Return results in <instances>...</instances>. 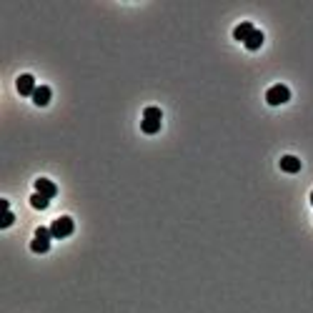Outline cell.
I'll return each instance as SVG.
<instances>
[{"label": "cell", "mask_w": 313, "mask_h": 313, "mask_svg": "<svg viewBox=\"0 0 313 313\" xmlns=\"http://www.w3.org/2000/svg\"><path fill=\"white\" fill-rule=\"evenodd\" d=\"M161 121H163V113L161 108H155V105H148L143 110V121H140V131L145 135H155L161 131Z\"/></svg>", "instance_id": "cell-1"}, {"label": "cell", "mask_w": 313, "mask_h": 313, "mask_svg": "<svg viewBox=\"0 0 313 313\" xmlns=\"http://www.w3.org/2000/svg\"><path fill=\"white\" fill-rule=\"evenodd\" d=\"M73 230H75V223H73L70 216H60V218H55L50 223V233H53L55 241H63V238L73 236Z\"/></svg>", "instance_id": "cell-2"}, {"label": "cell", "mask_w": 313, "mask_h": 313, "mask_svg": "<svg viewBox=\"0 0 313 313\" xmlns=\"http://www.w3.org/2000/svg\"><path fill=\"white\" fill-rule=\"evenodd\" d=\"M288 100H291V90H288V86H283V83L270 86L268 93H266V103H268V105H283V103H288Z\"/></svg>", "instance_id": "cell-3"}, {"label": "cell", "mask_w": 313, "mask_h": 313, "mask_svg": "<svg viewBox=\"0 0 313 313\" xmlns=\"http://www.w3.org/2000/svg\"><path fill=\"white\" fill-rule=\"evenodd\" d=\"M15 88H18V93L23 95V98H33V93H35V78L30 75V73H23L20 78H18V83H15Z\"/></svg>", "instance_id": "cell-4"}, {"label": "cell", "mask_w": 313, "mask_h": 313, "mask_svg": "<svg viewBox=\"0 0 313 313\" xmlns=\"http://www.w3.org/2000/svg\"><path fill=\"white\" fill-rule=\"evenodd\" d=\"M35 193H41V195H45V198H55V195H58V185L53 183V180H48V178H38L35 183Z\"/></svg>", "instance_id": "cell-5"}, {"label": "cell", "mask_w": 313, "mask_h": 313, "mask_svg": "<svg viewBox=\"0 0 313 313\" xmlns=\"http://www.w3.org/2000/svg\"><path fill=\"white\" fill-rule=\"evenodd\" d=\"M50 98H53V90H50L48 86H38L35 93H33V103H35L38 108H45V105L50 103Z\"/></svg>", "instance_id": "cell-6"}, {"label": "cell", "mask_w": 313, "mask_h": 313, "mask_svg": "<svg viewBox=\"0 0 313 313\" xmlns=\"http://www.w3.org/2000/svg\"><path fill=\"white\" fill-rule=\"evenodd\" d=\"M256 28H253V23H248V20H243L241 25H236V28H233V38H236V41L238 43H246V38L253 33Z\"/></svg>", "instance_id": "cell-7"}, {"label": "cell", "mask_w": 313, "mask_h": 313, "mask_svg": "<svg viewBox=\"0 0 313 313\" xmlns=\"http://www.w3.org/2000/svg\"><path fill=\"white\" fill-rule=\"evenodd\" d=\"M263 41H266L263 30H258V28H256V30L246 38V43H243V45H246V50H258V48L263 45Z\"/></svg>", "instance_id": "cell-8"}, {"label": "cell", "mask_w": 313, "mask_h": 313, "mask_svg": "<svg viewBox=\"0 0 313 313\" xmlns=\"http://www.w3.org/2000/svg\"><path fill=\"white\" fill-rule=\"evenodd\" d=\"M281 171H286V173H298V171H301V161L296 158V155H283V158H281Z\"/></svg>", "instance_id": "cell-9"}, {"label": "cell", "mask_w": 313, "mask_h": 313, "mask_svg": "<svg viewBox=\"0 0 313 313\" xmlns=\"http://www.w3.org/2000/svg\"><path fill=\"white\" fill-rule=\"evenodd\" d=\"M30 206H33L35 211H45V208L50 206V198H45V195H41V193H33V195H30Z\"/></svg>", "instance_id": "cell-10"}, {"label": "cell", "mask_w": 313, "mask_h": 313, "mask_svg": "<svg viewBox=\"0 0 313 313\" xmlns=\"http://www.w3.org/2000/svg\"><path fill=\"white\" fill-rule=\"evenodd\" d=\"M30 251H33V253H48V251H50V241L33 238V243H30Z\"/></svg>", "instance_id": "cell-11"}, {"label": "cell", "mask_w": 313, "mask_h": 313, "mask_svg": "<svg viewBox=\"0 0 313 313\" xmlns=\"http://www.w3.org/2000/svg\"><path fill=\"white\" fill-rule=\"evenodd\" d=\"M35 238L50 241V238H53V233H50V228H45V225H38V228H35Z\"/></svg>", "instance_id": "cell-12"}, {"label": "cell", "mask_w": 313, "mask_h": 313, "mask_svg": "<svg viewBox=\"0 0 313 313\" xmlns=\"http://www.w3.org/2000/svg\"><path fill=\"white\" fill-rule=\"evenodd\" d=\"M13 221H15V216H13L10 211H3V221H0V228H10Z\"/></svg>", "instance_id": "cell-13"}, {"label": "cell", "mask_w": 313, "mask_h": 313, "mask_svg": "<svg viewBox=\"0 0 313 313\" xmlns=\"http://www.w3.org/2000/svg\"><path fill=\"white\" fill-rule=\"evenodd\" d=\"M0 208H3V211H10V203L3 198V201H0Z\"/></svg>", "instance_id": "cell-14"}, {"label": "cell", "mask_w": 313, "mask_h": 313, "mask_svg": "<svg viewBox=\"0 0 313 313\" xmlns=\"http://www.w3.org/2000/svg\"><path fill=\"white\" fill-rule=\"evenodd\" d=\"M311 203H313V190H311Z\"/></svg>", "instance_id": "cell-15"}]
</instances>
